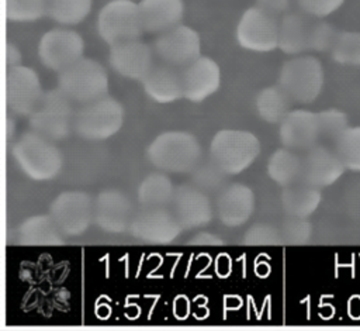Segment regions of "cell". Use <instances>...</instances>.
Returning a JSON list of instances; mask_svg holds the SVG:
<instances>
[{"label": "cell", "mask_w": 360, "mask_h": 331, "mask_svg": "<svg viewBox=\"0 0 360 331\" xmlns=\"http://www.w3.org/2000/svg\"><path fill=\"white\" fill-rule=\"evenodd\" d=\"M146 158L163 172L186 173L198 165L201 146L198 139L188 131H165L149 144Z\"/></svg>", "instance_id": "cell-1"}, {"label": "cell", "mask_w": 360, "mask_h": 331, "mask_svg": "<svg viewBox=\"0 0 360 331\" xmlns=\"http://www.w3.org/2000/svg\"><path fill=\"white\" fill-rule=\"evenodd\" d=\"M11 155L21 172L37 182L53 179L62 168V155L53 141L32 130L14 142Z\"/></svg>", "instance_id": "cell-2"}, {"label": "cell", "mask_w": 360, "mask_h": 331, "mask_svg": "<svg viewBox=\"0 0 360 331\" xmlns=\"http://www.w3.org/2000/svg\"><path fill=\"white\" fill-rule=\"evenodd\" d=\"M260 149L259 138L246 130H219L210 144L212 162L226 175L246 170L257 159Z\"/></svg>", "instance_id": "cell-3"}, {"label": "cell", "mask_w": 360, "mask_h": 331, "mask_svg": "<svg viewBox=\"0 0 360 331\" xmlns=\"http://www.w3.org/2000/svg\"><path fill=\"white\" fill-rule=\"evenodd\" d=\"M323 66L312 55H295L283 63L278 73V86L300 104L315 101L323 89Z\"/></svg>", "instance_id": "cell-4"}, {"label": "cell", "mask_w": 360, "mask_h": 331, "mask_svg": "<svg viewBox=\"0 0 360 331\" xmlns=\"http://www.w3.org/2000/svg\"><path fill=\"white\" fill-rule=\"evenodd\" d=\"M124 120V106L117 99L104 96L83 104V107L75 113L73 131L86 141H104L121 130Z\"/></svg>", "instance_id": "cell-5"}, {"label": "cell", "mask_w": 360, "mask_h": 331, "mask_svg": "<svg viewBox=\"0 0 360 331\" xmlns=\"http://www.w3.org/2000/svg\"><path fill=\"white\" fill-rule=\"evenodd\" d=\"M28 117L30 128L53 142L65 139L73 130L72 100L59 87L44 92Z\"/></svg>", "instance_id": "cell-6"}, {"label": "cell", "mask_w": 360, "mask_h": 331, "mask_svg": "<svg viewBox=\"0 0 360 331\" xmlns=\"http://www.w3.org/2000/svg\"><path fill=\"white\" fill-rule=\"evenodd\" d=\"M58 87L76 103H90L108 93V75L104 66L91 59L80 58L58 75Z\"/></svg>", "instance_id": "cell-7"}, {"label": "cell", "mask_w": 360, "mask_h": 331, "mask_svg": "<svg viewBox=\"0 0 360 331\" xmlns=\"http://www.w3.org/2000/svg\"><path fill=\"white\" fill-rule=\"evenodd\" d=\"M97 32L110 46L141 38L143 25L138 3L132 0H110L97 15Z\"/></svg>", "instance_id": "cell-8"}, {"label": "cell", "mask_w": 360, "mask_h": 331, "mask_svg": "<svg viewBox=\"0 0 360 331\" xmlns=\"http://www.w3.org/2000/svg\"><path fill=\"white\" fill-rule=\"evenodd\" d=\"M49 216L65 237H79L94 223V199L82 190L59 193L49 206Z\"/></svg>", "instance_id": "cell-9"}, {"label": "cell", "mask_w": 360, "mask_h": 331, "mask_svg": "<svg viewBox=\"0 0 360 331\" xmlns=\"http://www.w3.org/2000/svg\"><path fill=\"white\" fill-rule=\"evenodd\" d=\"M236 42L252 52H270L278 48V21L276 15L257 4L240 15L236 30Z\"/></svg>", "instance_id": "cell-10"}, {"label": "cell", "mask_w": 360, "mask_h": 331, "mask_svg": "<svg viewBox=\"0 0 360 331\" xmlns=\"http://www.w3.org/2000/svg\"><path fill=\"white\" fill-rule=\"evenodd\" d=\"M83 51L84 41L82 35L65 25L46 31L38 42L41 63L58 73L83 58Z\"/></svg>", "instance_id": "cell-11"}, {"label": "cell", "mask_w": 360, "mask_h": 331, "mask_svg": "<svg viewBox=\"0 0 360 331\" xmlns=\"http://www.w3.org/2000/svg\"><path fill=\"white\" fill-rule=\"evenodd\" d=\"M153 51L162 62L184 68L201 55V38L194 28L179 24L158 34Z\"/></svg>", "instance_id": "cell-12"}, {"label": "cell", "mask_w": 360, "mask_h": 331, "mask_svg": "<svg viewBox=\"0 0 360 331\" xmlns=\"http://www.w3.org/2000/svg\"><path fill=\"white\" fill-rule=\"evenodd\" d=\"M181 230L173 213L165 207H143L142 211L134 216L129 225V232L134 238L152 245L173 242Z\"/></svg>", "instance_id": "cell-13"}, {"label": "cell", "mask_w": 360, "mask_h": 331, "mask_svg": "<svg viewBox=\"0 0 360 331\" xmlns=\"http://www.w3.org/2000/svg\"><path fill=\"white\" fill-rule=\"evenodd\" d=\"M37 72L25 65L7 69L6 73V106L18 115H30L42 97Z\"/></svg>", "instance_id": "cell-14"}, {"label": "cell", "mask_w": 360, "mask_h": 331, "mask_svg": "<svg viewBox=\"0 0 360 331\" xmlns=\"http://www.w3.org/2000/svg\"><path fill=\"white\" fill-rule=\"evenodd\" d=\"M134 218L132 203L118 189H105L94 199V224L111 234L129 230Z\"/></svg>", "instance_id": "cell-15"}, {"label": "cell", "mask_w": 360, "mask_h": 331, "mask_svg": "<svg viewBox=\"0 0 360 331\" xmlns=\"http://www.w3.org/2000/svg\"><path fill=\"white\" fill-rule=\"evenodd\" d=\"M153 49L139 38L110 46L108 62L122 77L142 80L153 66Z\"/></svg>", "instance_id": "cell-16"}, {"label": "cell", "mask_w": 360, "mask_h": 331, "mask_svg": "<svg viewBox=\"0 0 360 331\" xmlns=\"http://www.w3.org/2000/svg\"><path fill=\"white\" fill-rule=\"evenodd\" d=\"M170 206L173 216L183 230L201 228L212 218L210 199L202 190L190 185L174 187Z\"/></svg>", "instance_id": "cell-17"}, {"label": "cell", "mask_w": 360, "mask_h": 331, "mask_svg": "<svg viewBox=\"0 0 360 331\" xmlns=\"http://www.w3.org/2000/svg\"><path fill=\"white\" fill-rule=\"evenodd\" d=\"M345 170L346 168L335 149H329L328 146L316 144L307 149V154L302 158L300 180L314 187L325 189L336 183Z\"/></svg>", "instance_id": "cell-18"}, {"label": "cell", "mask_w": 360, "mask_h": 331, "mask_svg": "<svg viewBox=\"0 0 360 331\" xmlns=\"http://www.w3.org/2000/svg\"><path fill=\"white\" fill-rule=\"evenodd\" d=\"M183 97L193 103H200L214 94L221 83V69L210 58L200 55L195 61L181 68Z\"/></svg>", "instance_id": "cell-19"}, {"label": "cell", "mask_w": 360, "mask_h": 331, "mask_svg": "<svg viewBox=\"0 0 360 331\" xmlns=\"http://www.w3.org/2000/svg\"><path fill=\"white\" fill-rule=\"evenodd\" d=\"M278 138L283 146L292 151H307L321 138L318 113L294 108L281 120Z\"/></svg>", "instance_id": "cell-20"}, {"label": "cell", "mask_w": 360, "mask_h": 331, "mask_svg": "<svg viewBox=\"0 0 360 331\" xmlns=\"http://www.w3.org/2000/svg\"><path fill=\"white\" fill-rule=\"evenodd\" d=\"M217 216L226 227L243 225L255 210V194L243 183H231L217 199Z\"/></svg>", "instance_id": "cell-21"}, {"label": "cell", "mask_w": 360, "mask_h": 331, "mask_svg": "<svg viewBox=\"0 0 360 331\" xmlns=\"http://www.w3.org/2000/svg\"><path fill=\"white\" fill-rule=\"evenodd\" d=\"M141 82L145 94L156 103L166 104L183 97L181 72H179V68L162 61L160 63H153Z\"/></svg>", "instance_id": "cell-22"}, {"label": "cell", "mask_w": 360, "mask_h": 331, "mask_svg": "<svg viewBox=\"0 0 360 331\" xmlns=\"http://www.w3.org/2000/svg\"><path fill=\"white\" fill-rule=\"evenodd\" d=\"M138 6L143 31L149 34H160L181 24L183 0H141Z\"/></svg>", "instance_id": "cell-23"}, {"label": "cell", "mask_w": 360, "mask_h": 331, "mask_svg": "<svg viewBox=\"0 0 360 331\" xmlns=\"http://www.w3.org/2000/svg\"><path fill=\"white\" fill-rule=\"evenodd\" d=\"M312 21L300 13H288L278 21V48L287 55H301L309 49Z\"/></svg>", "instance_id": "cell-24"}, {"label": "cell", "mask_w": 360, "mask_h": 331, "mask_svg": "<svg viewBox=\"0 0 360 331\" xmlns=\"http://www.w3.org/2000/svg\"><path fill=\"white\" fill-rule=\"evenodd\" d=\"M322 201L321 189L302 180L284 186L281 192V206L287 216L307 218L312 216Z\"/></svg>", "instance_id": "cell-25"}, {"label": "cell", "mask_w": 360, "mask_h": 331, "mask_svg": "<svg viewBox=\"0 0 360 331\" xmlns=\"http://www.w3.org/2000/svg\"><path fill=\"white\" fill-rule=\"evenodd\" d=\"M18 238L27 246H55L63 244V237L49 214L25 218L18 228Z\"/></svg>", "instance_id": "cell-26"}, {"label": "cell", "mask_w": 360, "mask_h": 331, "mask_svg": "<svg viewBox=\"0 0 360 331\" xmlns=\"http://www.w3.org/2000/svg\"><path fill=\"white\" fill-rule=\"evenodd\" d=\"M301 169L302 158L285 146L274 151L267 162L269 177L283 187L298 182L301 179Z\"/></svg>", "instance_id": "cell-27"}, {"label": "cell", "mask_w": 360, "mask_h": 331, "mask_svg": "<svg viewBox=\"0 0 360 331\" xmlns=\"http://www.w3.org/2000/svg\"><path fill=\"white\" fill-rule=\"evenodd\" d=\"M291 101L292 100L278 85L269 86L259 92L256 97V111L263 121L270 124H280L291 110Z\"/></svg>", "instance_id": "cell-28"}, {"label": "cell", "mask_w": 360, "mask_h": 331, "mask_svg": "<svg viewBox=\"0 0 360 331\" xmlns=\"http://www.w3.org/2000/svg\"><path fill=\"white\" fill-rule=\"evenodd\" d=\"M173 183L160 172L148 175L138 187V201L143 207H165L173 197Z\"/></svg>", "instance_id": "cell-29"}, {"label": "cell", "mask_w": 360, "mask_h": 331, "mask_svg": "<svg viewBox=\"0 0 360 331\" xmlns=\"http://www.w3.org/2000/svg\"><path fill=\"white\" fill-rule=\"evenodd\" d=\"M91 7L93 0H48L46 15L60 25L73 27L87 18Z\"/></svg>", "instance_id": "cell-30"}, {"label": "cell", "mask_w": 360, "mask_h": 331, "mask_svg": "<svg viewBox=\"0 0 360 331\" xmlns=\"http://www.w3.org/2000/svg\"><path fill=\"white\" fill-rule=\"evenodd\" d=\"M333 141V149L345 168L352 172H360V125L345 128Z\"/></svg>", "instance_id": "cell-31"}, {"label": "cell", "mask_w": 360, "mask_h": 331, "mask_svg": "<svg viewBox=\"0 0 360 331\" xmlns=\"http://www.w3.org/2000/svg\"><path fill=\"white\" fill-rule=\"evenodd\" d=\"M330 54L340 65L360 66V31L339 32Z\"/></svg>", "instance_id": "cell-32"}, {"label": "cell", "mask_w": 360, "mask_h": 331, "mask_svg": "<svg viewBox=\"0 0 360 331\" xmlns=\"http://www.w3.org/2000/svg\"><path fill=\"white\" fill-rule=\"evenodd\" d=\"M48 11V0H6V17L11 23H32Z\"/></svg>", "instance_id": "cell-33"}, {"label": "cell", "mask_w": 360, "mask_h": 331, "mask_svg": "<svg viewBox=\"0 0 360 331\" xmlns=\"http://www.w3.org/2000/svg\"><path fill=\"white\" fill-rule=\"evenodd\" d=\"M284 244L288 245H304L312 235V225L307 218L290 217L281 224L280 228Z\"/></svg>", "instance_id": "cell-34"}, {"label": "cell", "mask_w": 360, "mask_h": 331, "mask_svg": "<svg viewBox=\"0 0 360 331\" xmlns=\"http://www.w3.org/2000/svg\"><path fill=\"white\" fill-rule=\"evenodd\" d=\"M243 241L250 246H269L283 242L281 232L274 225L267 223H256L248 228Z\"/></svg>", "instance_id": "cell-35"}, {"label": "cell", "mask_w": 360, "mask_h": 331, "mask_svg": "<svg viewBox=\"0 0 360 331\" xmlns=\"http://www.w3.org/2000/svg\"><path fill=\"white\" fill-rule=\"evenodd\" d=\"M338 34L339 32L335 30L332 24L323 20L312 21L311 32H309V49L316 52L330 51L336 41Z\"/></svg>", "instance_id": "cell-36"}, {"label": "cell", "mask_w": 360, "mask_h": 331, "mask_svg": "<svg viewBox=\"0 0 360 331\" xmlns=\"http://www.w3.org/2000/svg\"><path fill=\"white\" fill-rule=\"evenodd\" d=\"M321 137L335 139L345 128L349 127L346 113L339 108H326L318 113Z\"/></svg>", "instance_id": "cell-37"}, {"label": "cell", "mask_w": 360, "mask_h": 331, "mask_svg": "<svg viewBox=\"0 0 360 331\" xmlns=\"http://www.w3.org/2000/svg\"><path fill=\"white\" fill-rule=\"evenodd\" d=\"M297 3L307 15L323 18L339 10L345 0H297Z\"/></svg>", "instance_id": "cell-38"}, {"label": "cell", "mask_w": 360, "mask_h": 331, "mask_svg": "<svg viewBox=\"0 0 360 331\" xmlns=\"http://www.w3.org/2000/svg\"><path fill=\"white\" fill-rule=\"evenodd\" d=\"M291 0H256V4L271 14L284 13L290 7Z\"/></svg>", "instance_id": "cell-39"}, {"label": "cell", "mask_w": 360, "mask_h": 331, "mask_svg": "<svg viewBox=\"0 0 360 331\" xmlns=\"http://www.w3.org/2000/svg\"><path fill=\"white\" fill-rule=\"evenodd\" d=\"M190 244L191 245H222L224 241L217 237L215 234L212 232H208V231H201V232H197L191 239H190Z\"/></svg>", "instance_id": "cell-40"}, {"label": "cell", "mask_w": 360, "mask_h": 331, "mask_svg": "<svg viewBox=\"0 0 360 331\" xmlns=\"http://www.w3.org/2000/svg\"><path fill=\"white\" fill-rule=\"evenodd\" d=\"M6 65H7V69L22 65V55L20 49L10 42H7L6 45Z\"/></svg>", "instance_id": "cell-41"}]
</instances>
